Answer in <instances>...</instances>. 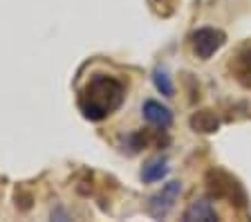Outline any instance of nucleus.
I'll return each instance as SVG.
<instances>
[{"label":"nucleus","mask_w":251,"mask_h":222,"mask_svg":"<svg viewBox=\"0 0 251 222\" xmlns=\"http://www.w3.org/2000/svg\"><path fill=\"white\" fill-rule=\"evenodd\" d=\"M124 83L108 74H94L78 97V108L85 119L101 122L124 103Z\"/></svg>","instance_id":"obj_1"},{"label":"nucleus","mask_w":251,"mask_h":222,"mask_svg":"<svg viewBox=\"0 0 251 222\" xmlns=\"http://www.w3.org/2000/svg\"><path fill=\"white\" fill-rule=\"evenodd\" d=\"M206 182V193L213 200H226L229 204L245 209L247 206V193L242 189V184L235 180L233 175H229L222 169H211L204 177Z\"/></svg>","instance_id":"obj_2"},{"label":"nucleus","mask_w":251,"mask_h":222,"mask_svg":"<svg viewBox=\"0 0 251 222\" xmlns=\"http://www.w3.org/2000/svg\"><path fill=\"white\" fill-rule=\"evenodd\" d=\"M225 43H226V34L222 29H215V27L195 29L193 36H191V45H193L195 56L202 58V61H209Z\"/></svg>","instance_id":"obj_3"},{"label":"nucleus","mask_w":251,"mask_h":222,"mask_svg":"<svg viewBox=\"0 0 251 222\" xmlns=\"http://www.w3.org/2000/svg\"><path fill=\"white\" fill-rule=\"evenodd\" d=\"M182 182H168L166 186H162V191H157L155 196L148 200V213H151L152 218H157V220H162V218H166L168 213L173 211V206H175V202H177V197L182 196Z\"/></svg>","instance_id":"obj_4"},{"label":"nucleus","mask_w":251,"mask_h":222,"mask_svg":"<svg viewBox=\"0 0 251 222\" xmlns=\"http://www.w3.org/2000/svg\"><path fill=\"white\" fill-rule=\"evenodd\" d=\"M229 70L242 88L251 90V48H245L235 54L233 61L229 63Z\"/></svg>","instance_id":"obj_5"},{"label":"nucleus","mask_w":251,"mask_h":222,"mask_svg":"<svg viewBox=\"0 0 251 222\" xmlns=\"http://www.w3.org/2000/svg\"><path fill=\"white\" fill-rule=\"evenodd\" d=\"M141 115H144V119H146L148 123H152L155 128L166 130V128L173 126V112L168 110L166 106H162L159 101L148 99L146 103H144V108H141Z\"/></svg>","instance_id":"obj_6"},{"label":"nucleus","mask_w":251,"mask_h":222,"mask_svg":"<svg viewBox=\"0 0 251 222\" xmlns=\"http://www.w3.org/2000/svg\"><path fill=\"white\" fill-rule=\"evenodd\" d=\"M220 213L209 200H198L184 211V222H218Z\"/></svg>","instance_id":"obj_7"},{"label":"nucleus","mask_w":251,"mask_h":222,"mask_svg":"<svg viewBox=\"0 0 251 222\" xmlns=\"http://www.w3.org/2000/svg\"><path fill=\"white\" fill-rule=\"evenodd\" d=\"M188 123H191V128H193L195 132H202V135H211V132H215L220 128V119L213 110L193 112V117L188 119Z\"/></svg>","instance_id":"obj_8"},{"label":"nucleus","mask_w":251,"mask_h":222,"mask_svg":"<svg viewBox=\"0 0 251 222\" xmlns=\"http://www.w3.org/2000/svg\"><path fill=\"white\" fill-rule=\"evenodd\" d=\"M168 171H171V166H168L166 159H152V162H148L144 169H141V180L146 182V184H152V182H162L164 177L168 175Z\"/></svg>","instance_id":"obj_9"},{"label":"nucleus","mask_w":251,"mask_h":222,"mask_svg":"<svg viewBox=\"0 0 251 222\" xmlns=\"http://www.w3.org/2000/svg\"><path fill=\"white\" fill-rule=\"evenodd\" d=\"M152 83H155V88L162 92L164 97H173V95H175V85H173V81H171V76H168L166 70L157 68L155 72H152Z\"/></svg>","instance_id":"obj_10"},{"label":"nucleus","mask_w":251,"mask_h":222,"mask_svg":"<svg viewBox=\"0 0 251 222\" xmlns=\"http://www.w3.org/2000/svg\"><path fill=\"white\" fill-rule=\"evenodd\" d=\"M151 2H152V7L157 9V14H162V16H171L177 0H151Z\"/></svg>","instance_id":"obj_11"}]
</instances>
